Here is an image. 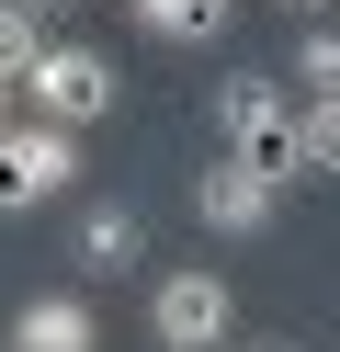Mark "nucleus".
<instances>
[{
  "instance_id": "obj_11",
  "label": "nucleus",
  "mask_w": 340,
  "mask_h": 352,
  "mask_svg": "<svg viewBox=\"0 0 340 352\" xmlns=\"http://www.w3.org/2000/svg\"><path fill=\"white\" fill-rule=\"evenodd\" d=\"M45 46V23H34V12H12V0H0V80H23V57H34Z\"/></svg>"
},
{
  "instance_id": "obj_14",
  "label": "nucleus",
  "mask_w": 340,
  "mask_h": 352,
  "mask_svg": "<svg viewBox=\"0 0 340 352\" xmlns=\"http://www.w3.org/2000/svg\"><path fill=\"white\" fill-rule=\"evenodd\" d=\"M284 12H329V0H284Z\"/></svg>"
},
{
  "instance_id": "obj_7",
  "label": "nucleus",
  "mask_w": 340,
  "mask_h": 352,
  "mask_svg": "<svg viewBox=\"0 0 340 352\" xmlns=\"http://www.w3.org/2000/svg\"><path fill=\"white\" fill-rule=\"evenodd\" d=\"M80 273H148V216L136 205H91L80 216Z\"/></svg>"
},
{
  "instance_id": "obj_10",
  "label": "nucleus",
  "mask_w": 340,
  "mask_h": 352,
  "mask_svg": "<svg viewBox=\"0 0 340 352\" xmlns=\"http://www.w3.org/2000/svg\"><path fill=\"white\" fill-rule=\"evenodd\" d=\"M295 91H340V34H329V23L295 34Z\"/></svg>"
},
{
  "instance_id": "obj_1",
  "label": "nucleus",
  "mask_w": 340,
  "mask_h": 352,
  "mask_svg": "<svg viewBox=\"0 0 340 352\" xmlns=\"http://www.w3.org/2000/svg\"><path fill=\"white\" fill-rule=\"evenodd\" d=\"M12 91L34 102V125L91 137V125L113 114V91H125V80H113V57H102V46H57V34H45V46L23 57V80H12Z\"/></svg>"
},
{
  "instance_id": "obj_9",
  "label": "nucleus",
  "mask_w": 340,
  "mask_h": 352,
  "mask_svg": "<svg viewBox=\"0 0 340 352\" xmlns=\"http://www.w3.org/2000/svg\"><path fill=\"white\" fill-rule=\"evenodd\" d=\"M329 170H340V102L306 91L295 102V182H329Z\"/></svg>"
},
{
  "instance_id": "obj_6",
  "label": "nucleus",
  "mask_w": 340,
  "mask_h": 352,
  "mask_svg": "<svg viewBox=\"0 0 340 352\" xmlns=\"http://www.w3.org/2000/svg\"><path fill=\"white\" fill-rule=\"evenodd\" d=\"M12 352H102V318H91V296H68V284L23 296V307H12Z\"/></svg>"
},
{
  "instance_id": "obj_15",
  "label": "nucleus",
  "mask_w": 340,
  "mask_h": 352,
  "mask_svg": "<svg viewBox=\"0 0 340 352\" xmlns=\"http://www.w3.org/2000/svg\"><path fill=\"white\" fill-rule=\"evenodd\" d=\"M227 12H238V0H227Z\"/></svg>"
},
{
  "instance_id": "obj_5",
  "label": "nucleus",
  "mask_w": 340,
  "mask_h": 352,
  "mask_svg": "<svg viewBox=\"0 0 340 352\" xmlns=\"http://www.w3.org/2000/svg\"><path fill=\"white\" fill-rule=\"evenodd\" d=\"M272 205H284V182H261V170H238V160H204V170H193V216H204L216 239H261Z\"/></svg>"
},
{
  "instance_id": "obj_4",
  "label": "nucleus",
  "mask_w": 340,
  "mask_h": 352,
  "mask_svg": "<svg viewBox=\"0 0 340 352\" xmlns=\"http://www.w3.org/2000/svg\"><path fill=\"white\" fill-rule=\"evenodd\" d=\"M80 182V137L68 125H0V216H34Z\"/></svg>"
},
{
  "instance_id": "obj_8",
  "label": "nucleus",
  "mask_w": 340,
  "mask_h": 352,
  "mask_svg": "<svg viewBox=\"0 0 340 352\" xmlns=\"http://www.w3.org/2000/svg\"><path fill=\"white\" fill-rule=\"evenodd\" d=\"M136 23L159 34V46H216L227 23H238V12H227V0H125Z\"/></svg>"
},
{
  "instance_id": "obj_13",
  "label": "nucleus",
  "mask_w": 340,
  "mask_h": 352,
  "mask_svg": "<svg viewBox=\"0 0 340 352\" xmlns=\"http://www.w3.org/2000/svg\"><path fill=\"white\" fill-rule=\"evenodd\" d=\"M0 125H12V80H0Z\"/></svg>"
},
{
  "instance_id": "obj_12",
  "label": "nucleus",
  "mask_w": 340,
  "mask_h": 352,
  "mask_svg": "<svg viewBox=\"0 0 340 352\" xmlns=\"http://www.w3.org/2000/svg\"><path fill=\"white\" fill-rule=\"evenodd\" d=\"M227 352H284V341H227Z\"/></svg>"
},
{
  "instance_id": "obj_3",
  "label": "nucleus",
  "mask_w": 340,
  "mask_h": 352,
  "mask_svg": "<svg viewBox=\"0 0 340 352\" xmlns=\"http://www.w3.org/2000/svg\"><path fill=\"white\" fill-rule=\"evenodd\" d=\"M148 341H159V352H227V341H238L227 273H159V284H148Z\"/></svg>"
},
{
  "instance_id": "obj_2",
  "label": "nucleus",
  "mask_w": 340,
  "mask_h": 352,
  "mask_svg": "<svg viewBox=\"0 0 340 352\" xmlns=\"http://www.w3.org/2000/svg\"><path fill=\"white\" fill-rule=\"evenodd\" d=\"M216 137H227L238 170L295 182V91H272V80H227V91H216Z\"/></svg>"
}]
</instances>
